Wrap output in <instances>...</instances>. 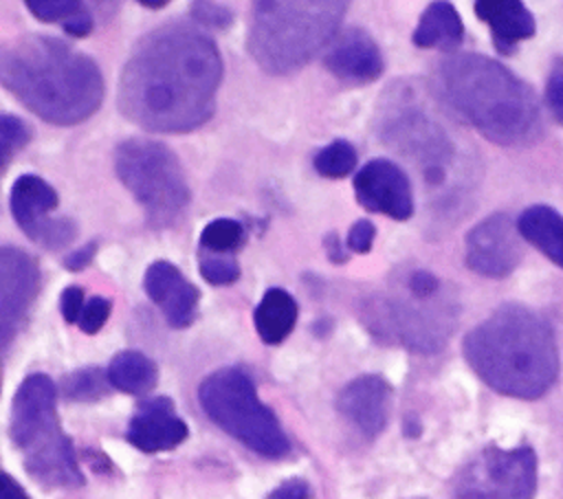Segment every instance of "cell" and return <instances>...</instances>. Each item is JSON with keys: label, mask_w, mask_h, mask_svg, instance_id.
Listing matches in <instances>:
<instances>
[{"label": "cell", "mask_w": 563, "mask_h": 499, "mask_svg": "<svg viewBox=\"0 0 563 499\" xmlns=\"http://www.w3.org/2000/svg\"><path fill=\"white\" fill-rule=\"evenodd\" d=\"M222 81L213 40L187 24L152 31L130 55L119 79V110L150 132L180 134L209 121Z\"/></svg>", "instance_id": "6da1fadb"}, {"label": "cell", "mask_w": 563, "mask_h": 499, "mask_svg": "<svg viewBox=\"0 0 563 499\" xmlns=\"http://www.w3.org/2000/svg\"><path fill=\"white\" fill-rule=\"evenodd\" d=\"M4 88L40 119L75 125L92 117L103 99L97 64L57 37L26 35L0 55Z\"/></svg>", "instance_id": "7a4b0ae2"}, {"label": "cell", "mask_w": 563, "mask_h": 499, "mask_svg": "<svg viewBox=\"0 0 563 499\" xmlns=\"http://www.w3.org/2000/svg\"><path fill=\"white\" fill-rule=\"evenodd\" d=\"M431 88L493 143L523 145L539 138L541 114L534 92L490 57L457 53L442 59L433 68Z\"/></svg>", "instance_id": "3957f363"}, {"label": "cell", "mask_w": 563, "mask_h": 499, "mask_svg": "<svg viewBox=\"0 0 563 499\" xmlns=\"http://www.w3.org/2000/svg\"><path fill=\"white\" fill-rule=\"evenodd\" d=\"M464 356L495 391L512 398L543 396L559 374L550 323L526 306L508 303L464 336Z\"/></svg>", "instance_id": "277c9868"}, {"label": "cell", "mask_w": 563, "mask_h": 499, "mask_svg": "<svg viewBox=\"0 0 563 499\" xmlns=\"http://www.w3.org/2000/svg\"><path fill=\"white\" fill-rule=\"evenodd\" d=\"M352 0H253L249 51L271 75L303 68L328 42Z\"/></svg>", "instance_id": "5b68a950"}, {"label": "cell", "mask_w": 563, "mask_h": 499, "mask_svg": "<svg viewBox=\"0 0 563 499\" xmlns=\"http://www.w3.org/2000/svg\"><path fill=\"white\" fill-rule=\"evenodd\" d=\"M55 385L46 374H31L11 402V440L24 455L26 473L44 488L81 486L73 442L55 415Z\"/></svg>", "instance_id": "8992f818"}, {"label": "cell", "mask_w": 563, "mask_h": 499, "mask_svg": "<svg viewBox=\"0 0 563 499\" xmlns=\"http://www.w3.org/2000/svg\"><path fill=\"white\" fill-rule=\"evenodd\" d=\"M198 400L211 422L264 457L288 453V437L260 396L251 376L240 367H222L198 387Z\"/></svg>", "instance_id": "52a82bcc"}, {"label": "cell", "mask_w": 563, "mask_h": 499, "mask_svg": "<svg viewBox=\"0 0 563 499\" xmlns=\"http://www.w3.org/2000/svg\"><path fill=\"white\" fill-rule=\"evenodd\" d=\"M114 169L154 229H165L180 220L191 196L180 160L165 143L150 138L119 143Z\"/></svg>", "instance_id": "ba28073f"}, {"label": "cell", "mask_w": 563, "mask_h": 499, "mask_svg": "<svg viewBox=\"0 0 563 499\" xmlns=\"http://www.w3.org/2000/svg\"><path fill=\"white\" fill-rule=\"evenodd\" d=\"M537 455L530 446H488L455 477L453 499H532Z\"/></svg>", "instance_id": "9c48e42d"}, {"label": "cell", "mask_w": 563, "mask_h": 499, "mask_svg": "<svg viewBox=\"0 0 563 499\" xmlns=\"http://www.w3.org/2000/svg\"><path fill=\"white\" fill-rule=\"evenodd\" d=\"M380 123L383 141L411 160H418L429 185H440L444 180V167L453 152L451 143L424 108H418L409 88L398 90V95L389 99Z\"/></svg>", "instance_id": "30bf717a"}, {"label": "cell", "mask_w": 563, "mask_h": 499, "mask_svg": "<svg viewBox=\"0 0 563 499\" xmlns=\"http://www.w3.org/2000/svg\"><path fill=\"white\" fill-rule=\"evenodd\" d=\"M57 191L40 176L24 174L11 187V213L29 240L48 251H59L77 235V226L68 218H51L57 209Z\"/></svg>", "instance_id": "8fae6325"}, {"label": "cell", "mask_w": 563, "mask_h": 499, "mask_svg": "<svg viewBox=\"0 0 563 499\" xmlns=\"http://www.w3.org/2000/svg\"><path fill=\"white\" fill-rule=\"evenodd\" d=\"M521 262V233L506 213L475 224L466 235V266L484 277H506Z\"/></svg>", "instance_id": "7c38bea8"}, {"label": "cell", "mask_w": 563, "mask_h": 499, "mask_svg": "<svg viewBox=\"0 0 563 499\" xmlns=\"http://www.w3.org/2000/svg\"><path fill=\"white\" fill-rule=\"evenodd\" d=\"M40 290L37 262L22 248L2 246L0 251V330L2 347H9Z\"/></svg>", "instance_id": "4fadbf2b"}, {"label": "cell", "mask_w": 563, "mask_h": 499, "mask_svg": "<svg viewBox=\"0 0 563 499\" xmlns=\"http://www.w3.org/2000/svg\"><path fill=\"white\" fill-rule=\"evenodd\" d=\"M354 193L361 207L394 220L413 215V193L407 174L387 158H374L354 176Z\"/></svg>", "instance_id": "5bb4252c"}, {"label": "cell", "mask_w": 563, "mask_h": 499, "mask_svg": "<svg viewBox=\"0 0 563 499\" xmlns=\"http://www.w3.org/2000/svg\"><path fill=\"white\" fill-rule=\"evenodd\" d=\"M187 424L176 415L169 396H154L139 404L125 437L143 453H161L176 448L187 437Z\"/></svg>", "instance_id": "9a60e30c"}, {"label": "cell", "mask_w": 563, "mask_h": 499, "mask_svg": "<svg viewBox=\"0 0 563 499\" xmlns=\"http://www.w3.org/2000/svg\"><path fill=\"white\" fill-rule=\"evenodd\" d=\"M323 64L336 79L350 86L376 81L385 68L378 44L363 29L339 33L323 55Z\"/></svg>", "instance_id": "2e32d148"}, {"label": "cell", "mask_w": 563, "mask_h": 499, "mask_svg": "<svg viewBox=\"0 0 563 499\" xmlns=\"http://www.w3.org/2000/svg\"><path fill=\"white\" fill-rule=\"evenodd\" d=\"M143 288L172 328L191 325L200 292L174 264L165 259L150 264L143 277Z\"/></svg>", "instance_id": "e0dca14e"}, {"label": "cell", "mask_w": 563, "mask_h": 499, "mask_svg": "<svg viewBox=\"0 0 563 499\" xmlns=\"http://www.w3.org/2000/svg\"><path fill=\"white\" fill-rule=\"evenodd\" d=\"M389 398L391 387L389 382L378 374H365L347 382L339 398L336 409L367 437L378 435L389 415Z\"/></svg>", "instance_id": "ac0fdd59"}, {"label": "cell", "mask_w": 563, "mask_h": 499, "mask_svg": "<svg viewBox=\"0 0 563 499\" xmlns=\"http://www.w3.org/2000/svg\"><path fill=\"white\" fill-rule=\"evenodd\" d=\"M473 9L490 26L493 44L504 55H510L519 42L530 40L537 31V22L521 0H475Z\"/></svg>", "instance_id": "d6986e66"}, {"label": "cell", "mask_w": 563, "mask_h": 499, "mask_svg": "<svg viewBox=\"0 0 563 499\" xmlns=\"http://www.w3.org/2000/svg\"><path fill=\"white\" fill-rule=\"evenodd\" d=\"M418 48L455 51L464 42V24L449 0H433L420 15L411 35Z\"/></svg>", "instance_id": "ffe728a7"}, {"label": "cell", "mask_w": 563, "mask_h": 499, "mask_svg": "<svg viewBox=\"0 0 563 499\" xmlns=\"http://www.w3.org/2000/svg\"><path fill=\"white\" fill-rule=\"evenodd\" d=\"M517 226L526 242L563 268V215L559 211L548 204L528 207L519 215Z\"/></svg>", "instance_id": "44dd1931"}, {"label": "cell", "mask_w": 563, "mask_h": 499, "mask_svg": "<svg viewBox=\"0 0 563 499\" xmlns=\"http://www.w3.org/2000/svg\"><path fill=\"white\" fill-rule=\"evenodd\" d=\"M297 301L282 288H268L255 308V330L268 345H279L297 323Z\"/></svg>", "instance_id": "7402d4cb"}, {"label": "cell", "mask_w": 563, "mask_h": 499, "mask_svg": "<svg viewBox=\"0 0 563 499\" xmlns=\"http://www.w3.org/2000/svg\"><path fill=\"white\" fill-rule=\"evenodd\" d=\"M108 378L110 385L123 393L132 396H143L154 389L158 369L152 358L136 350H125L119 352L110 365H108Z\"/></svg>", "instance_id": "603a6c76"}, {"label": "cell", "mask_w": 563, "mask_h": 499, "mask_svg": "<svg viewBox=\"0 0 563 499\" xmlns=\"http://www.w3.org/2000/svg\"><path fill=\"white\" fill-rule=\"evenodd\" d=\"M24 4L40 22L59 24L73 37L92 31V15L81 0H24Z\"/></svg>", "instance_id": "cb8c5ba5"}, {"label": "cell", "mask_w": 563, "mask_h": 499, "mask_svg": "<svg viewBox=\"0 0 563 499\" xmlns=\"http://www.w3.org/2000/svg\"><path fill=\"white\" fill-rule=\"evenodd\" d=\"M108 382H110L108 372H103L99 367H84V369H77L62 378V391L68 400L88 402V400H97V398L106 396Z\"/></svg>", "instance_id": "d4e9b609"}, {"label": "cell", "mask_w": 563, "mask_h": 499, "mask_svg": "<svg viewBox=\"0 0 563 499\" xmlns=\"http://www.w3.org/2000/svg\"><path fill=\"white\" fill-rule=\"evenodd\" d=\"M312 165L323 178H345L356 167V149L343 138L332 141L314 154Z\"/></svg>", "instance_id": "484cf974"}, {"label": "cell", "mask_w": 563, "mask_h": 499, "mask_svg": "<svg viewBox=\"0 0 563 499\" xmlns=\"http://www.w3.org/2000/svg\"><path fill=\"white\" fill-rule=\"evenodd\" d=\"M244 244V226L238 220L218 218L200 233V251L233 255Z\"/></svg>", "instance_id": "4316f807"}, {"label": "cell", "mask_w": 563, "mask_h": 499, "mask_svg": "<svg viewBox=\"0 0 563 499\" xmlns=\"http://www.w3.org/2000/svg\"><path fill=\"white\" fill-rule=\"evenodd\" d=\"M200 275L211 286H227L238 281L240 264L229 253H207L200 255Z\"/></svg>", "instance_id": "83f0119b"}, {"label": "cell", "mask_w": 563, "mask_h": 499, "mask_svg": "<svg viewBox=\"0 0 563 499\" xmlns=\"http://www.w3.org/2000/svg\"><path fill=\"white\" fill-rule=\"evenodd\" d=\"M0 141H2V169H7L13 154L20 152L31 141V127L13 114H2L0 117Z\"/></svg>", "instance_id": "f1b7e54d"}, {"label": "cell", "mask_w": 563, "mask_h": 499, "mask_svg": "<svg viewBox=\"0 0 563 499\" xmlns=\"http://www.w3.org/2000/svg\"><path fill=\"white\" fill-rule=\"evenodd\" d=\"M189 9H191V18L207 29H229L233 24L231 9L213 0H194Z\"/></svg>", "instance_id": "f546056e"}, {"label": "cell", "mask_w": 563, "mask_h": 499, "mask_svg": "<svg viewBox=\"0 0 563 499\" xmlns=\"http://www.w3.org/2000/svg\"><path fill=\"white\" fill-rule=\"evenodd\" d=\"M110 308H112V303L106 297H90L81 310L79 321H77L79 330L86 334H97L103 328V323L108 321Z\"/></svg>", "instance_id": "4dcf8cb0"}, {"label": "cell", "mask_w": 563, "mask_h": 499, "mask_svg": "<svg viewBox=\"0 0 563 499\" xmlns=\"http://www.w3.org/2000/svg\"><path fill=\"white\" fill-rule=\"evenodd\" d=\"M545 103L556 123L563 125V59H559L550 73L545 86Z\"/></svg>", "instance_id": "1f68e13d"}, {"label": "cell", "mask_w": 563, "mask_h": 499, "mask_svg": "<svg viewBox=\"0 0 563 499\" xmlns=\"http://www.w3.org/2000/svg\"><path fill=\"white\" fill-rule=\"evenodd\" d=\"M374 237H376V226L369 220H356L347 231L345 246L352 253H367L372 251Z\"/></svg>", "instance_id": "d6a6232c"}, {"label": "cell", "mask_w": 563, "mask_h": 499, "mask_svg": "<svg viewBox=\"0 0 563 499\" xmlns=\"http://www.w3.org/2000/svg\"><path fill=\"white\" fill-rule=\"evenodd\" d=\"M84 306H86V295L79 286L64 288L62 299H59V310H62V317L66 323H77Z\"/></svg>", "instance_id": "836d02e7"}, {"label": "cell", "mask_w": 563, "mask_h": 499, "mask_svg": "<svg viewBox=\"0 0 563 499\" xmlns=\"http://www.w3.org/2000/svg\"><path fill=\"white\" fill-rule=\"evenodd\" d=\"M308 497H310L308 484L299 477H292L282 481L275 490H271L266 499H308Z\"/></svg>", "instance_id": "e575fe53"}, {"label": "cell", "mask_w": 563, "mask_h": 499, "mask_svg": "<svg viewBox=\"0 0 563 499\" xmlns=\"http://www.w3.org/2000/svg\"><path fill=\"white\" fill-rule=\"evenodd\" d=\"M95 253H97V242H88L81 248H77V251H73V253H68L64 257V268H68V270H84L92 262Z\"/></svg>", "instance_id": "d590c367"}, {"label": "cell", "mask_w": 563, "mask_h": 499, "mask_svg": "<svg viewBox=\"0 0 563 499\" xmlns=\"http://www.w3.org/2000/svg\"><path fill=\"white\" fill-rule=\"evenodd\" d=\"M323 246H325V253H328V259H330V262L343 264V262L347 259V253H345V248L341 246L336 233H328L325 240H323Z\"/></svg>", "instance_id": "8d00e7d4"}, {"label": "cell", "mask_w": 563, "mask_h": 499, "mask_svg": "<svg viewBox=\"0 0 563 499\" xmlns=\"http://www.w3.org/2000/svg\"><path fill=\"white\" fill-rule=\"evenodd\" d=\"M0 499H31V497L9 473H4L2 475V497Z\"/></svg>", "instance_id": "74e56055"}, {"label": "cell", "mask_w": 563, "mask_h": 499, "mask_svg": "<svg viewBox=\"0 0 563 499\" xmlns=\"http://www.w3.org/2000/svg\"><path fill=\"white\" fill-rule=\"evenodd\" d=\"M119 2H121V0H92V4L97 7V11H99L103 18L114 15V11L119 9Z\"/></svg>", "instance_id": "f35d334b"}, {"label": "cell", "mask_w": 563, "mask_h": 499, "mask_svg": "<svg viewBox=\"0 0 563 499\" xmlns=\"http://www.w3.org/2000/svg\"><path fill=\"white\" fill-rule=\"evenodd\" d=\"M139 4H143V7H147V9H163L169 0H136Z\"/></svg>", "instance_id": "ab89813d"}]
</instances>
